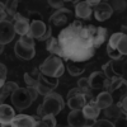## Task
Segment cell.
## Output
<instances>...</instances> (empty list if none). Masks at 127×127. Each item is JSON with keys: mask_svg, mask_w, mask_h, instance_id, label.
Segmentation results:
<instances>
[{"mask_svg": "<svg viewBox=\"0 0 127 127\" xmlns=\"http://www.w3.org/2000/svg\"><path fill=\"white\" fill-rule=\"evenodd\" d=\"M65 108V102L62 97L57 93H51L46 95L42 104L37 108V116L45 117V116H56Z\"/></svg>", "mask_w": 127, "mask_h": 127, "instance_id": "cell-1", "label": "cell"}, {"mask_svg": "<svg viewBox=\"0 0 127 127\" xmlns=\"http://www.w3.org/2000/svg\"><path fill=\"white\" fill-rule=\"evenodd\" d=\"M65 67L66 66H65V64H64L61 57L55 56V55H51V56H48L43 62L41 64L39 71H41V74H43V75L59 79L60 76L64 75V72H65Z\"/></svg>", "mask_w": 127, "mask_h": 127, "instance_id": "cell-2", "label": "cell"}, {"mask_svg": "<svg viewBox=\"0 0 127 127\" xmlns=\"http://www.w3.org/2000/svg\"><path fill=\"white\" fill-rule=\"evenodd\" d=\"M92 93H87L76 87L67 93V105L71 111H83L87 103L92 100Z\"/></svg>", "mask_w": 127, "mask_h": 127, "instance_id": "cell-3", "label": "cell"}, {"mask_svg": "<svg viewBox=\"0 0 127 127\" xmlns=\"http://www.w3.org/2000/svg\"><path fill=\"white\" fill-rule=\"evenodd\" d=\"M15 55L22 59V60H31L36 55V48H34V38L31 36H22L14 46Z\"/></svg>", "mask_w": 127, "mask_h": 127, "instance_id": "cell-4", "label": "cell"}, {"mask_svg": "<svg viewBox=\"0 0 127 127\" xmlns=\"http://www.w3.org/2000/svg\"><path fill=\"white\" fill-rule=\"evenodd\" d=\"M10 99H12L13 107H15L19 111L27 109L28 107H31V104L34 102L32 99V95H31L28 88H18L13 93L12 97H10Z\"/></svg>", "mask_w": 127, "mask_h": 127, "instance_id": "cell-5", "label": "cell"}, {"mask_svg": "<svg viewBox=\"0 0 127 127\" xmlns=\"http://www.w3.org/2000/svg\"><path fill=\"white\" fill-rule=\"evenodd\" d=\"M57 85H59V79H57V78H51V76L43 75V74H41V71H39V75H38V85H37V92H38V94L46 97V95L54 93V90L56 89Z\"/></svg>", "mask_w": 127, "mask_h": 127, "instance_id": "cell-6", "label": "cell"}, {"mask_svg": "<svg viewBox=\"0 0 127 127\" xmlns=\"http://www.w3.org/2000/svg\"><path fill=\"white\" fill-rule=\"evenodd\" d=\"M108 38V31L104 27H94L90 24V41L94 48L100 47Z\"/></svg>", "mask_w": 127, "mask_h": 127, "instance_id": "cell-7", "label": "cell"}, {"mask_svg": "<svg viewBox=\"0 0 127 127\" xmlns=\"http://www.w3.org/2000/svg\"><path fill=\"white\" fill-rule=\"evenodd\" d=\"M67 123L70 127H85V126H94L95 122L89 121L83 111H70L67 114Z\"/></svg>", "mask_w": 127, "mask_h": 127, "instance_id": "cell-8", "label": "cell"}, {"mask_svg": "<svg viewBox=\"0 0 127 127\" xmlns=\"http://www.w3.org/2000/svg\"><path fill=\"white\" fill-rule=\"evenodd\" d=\"M15 37V29L14 24L9 20H3L0 22V43L1 45H8L10 43Z\"/></svg>", "mask_w": 127, "mask_h": 127, "instance_id": "cell-9", "label": "cell"}, {"mask_svg": "<svg viewBox=\"0 0 127 127\" xmlns=\"http://www.w3.org/2000/svg\"><path fill=\"white\" fill-rule=\"evenodd\" d=\"M123 36L122 32H117V33H113L109 39H108V45H107V54L108 56L111 57L112 61H117V60H121L122 59V55L118 52L117 50V43L118 41L121 39V37Z\"/></svg>", "mask_w": 127, "mask_h": 127, "instance_id": "cell-10", "label": "cell"}, {"mask_svg": "<svg viewBox=\"0 0 127 127\" xmlns=\"http://www.w3.org/2000/svg\"><path fill=\"white\" fill-rule=\"evenodd\" d=\"M89 83L92 89H105L107 90L111 80L105 76L103 71H94L89 76Z\"/></svg>", "mask_w": 127, "mask_h": 127, "instance_id": "cell-11", "label": "cell"}, {"mask_svg": "<svg viewBox=\"0 0 127 127\" xmlns=\"http://www.w3.org/2000/svg\"><path fill=\"white\" fill-rule=\"evenodd\" d=\"M112 14H113V9L111 4L107 1H100L93 10V15L98 22H104V20L109 19Z\"/></svg>", "mask_w": 127, "mask_h": 127, "instance_id": "cell-12", "label": "cell"}, {"mask_svg": "<svg viewBox=\"0 0 127 127\" xmlns=\"http://www.w3.org/2000/svg\"><path fill=\"white\" fill-rule=\"evenodd\" d=\"M70 15H72L71 10L67 9V8H62V9L56 10V12L51 15L50 22L54 26H56V27H64V28H65V26L69 23Z\"/></svg>", "mask_w": 127, "mask_h": 127, "instance_id": "cell-13", "label": "cell"}, {"mask_svg": "<svg viewBox=\"0 0 127 127\" xmlns=\"http://www.w3.org/2000/svg\"><path fill=\"white\" fill-rule=\"evenodd\" d=\"M41 120L39 116H28V114H17L12 121L13 127H34L37 121Z\"/></svg>", "mask_w": 127, "mask_h": 127, "instance_id": "cell-14", "label": "cell"}, {"mask_svg": "<svg viewBox=\"0 0 127 127\" xmlns=\"http://www.w3.org/2000/svg\"><path fill=\"white\" fill-rule=\"evenodd\" d=\"M13 24H14V29H15V33L19 34L20 37L22 36H27L29 33V29H31V23H29V19L20 15L19 13L14 17L13 19Z\"/></svg>", "mask_w": 127, "mask_h": 127, "instance_id": "cell-15", "label": "cell"}, {"mask_svg": "<svg viewBox=\"0 0 127 127\" xmlns=\"http://www.w3.org/2000/svg\"><path fill=\"white\" fill-rule=\"evenodd\" d=\"M46 29H47V26L41 19H34L31 22V29H29L28 36H31L34 39H41L42 36L45 34Z\"/></svg>", "mask_w": 127, "mask_h": 127, "instance_id": "cell-16", "label": "cell"}, {"mask_svg": "<svg viewBox=\"0 0 127 127\" xmlns=\"http://www.w3.org/2000/svg\"><path fill=\"white\" fill-rule=\"evenodd\" d=\"M83 113H84V116H85L89 121H93V122L98 121L99 113H100V108L97 105V103H95V99H92L90 102L87 103V105L83 108Z\"/></svg>", "mask_w": 127, "mask_h": 127, "instance_id": "cell-17", "label": "cell"}, {"mask_svg": "<svg viewBox=\"0 0 127 127\" xmlns=\"http://www.w3.org/2000/svg\"><path fill=\"white\" fill-rule=\"evenodd\" d=\"M93 8L88 4V1H78L75 5V15L79 19H89L93 14Z\"/></svg>", "mask_w": 127, "mask_h": 127, "instance_id": "cell-18", "label": "cell"}, {"mask_svg": "<svg viewBox=\"0 0 127 127\" xmlns=\"http://www.w3.org/2000/svg\"><path fill=\"white\" fill-rule=\"evenodd\" d=\"M15 117L14 109L8 104H0V125H6L12 123V121Z\"/></svg>", "mask_w": 127, "mask_h": 127, "instance_id": "cell-19", "label": "cell"}, {"mask_svg": "<svg viewBox=\"0 0 127 127\" xmlns=\"http://www.w3.org/2000/svg\"><path fill=\"white\" fill-rule=\"evenodd\" d=\"M46 50L50 52L51 55H55V56H59L64 60V51H62V47L59 42V38L56 37H51L48 41H46Z\"/></svg>", "mask_w": 127, "mask_h": 127, "instance_id": "cell-20", "label": "cell"}, {"mask_svg": "<svg viewBox=\"0 0 127 127\" xmlns=\"http://www.w3.org/2000/svg\"><path fill=\"white\" fill-rule=\"evenodd\" d=\"M18 88H19V87L17 85V83H14V81H5L3 89L0 90V104H4L5 100H6L9 97H12L13 93H14Z\"/></svg>", "mask_w": 127, "mask_h": 127, "instance_id": "cell-21", "label": "cell"}, {"mask_svg": "<svg viewBox=\"0 0 127 127\" xmlns=\"http://www.w3.org/2000/svg\"><path fill=\"white\" fill-rule=\"evenodd\" d=\"M113 95L109 93V92H102L97 95V98H95V103H97V105L100 108V109H105L108 108L109 105L113 104Z\"/></svg>", "mask_w": 127, "mask_h": 127, "instance_id": "cell-22", "label": "cell"}, {"mask_svg": "<svg viewBox=\"0 0 127 127\" xmlns=\"http://www.w3.org/2000/svg\"><path fill=\"white\" fill-rule=\"evenodd\" d=\"M65 66L69 71V74L71 76H80L81 74L85 71V65L84 62H76V61H71V60H67Z\"/></svg>", "mask_w": 127, "mask_h": 127, "instance_id": "cell-23", "label": "cell"}, {"mask_svg": "<svg viewBox=\"0 0 127 127\" xmlns=\"http://www.w3.org/2000/svg\"><path fill=\"white\" fill-rule=\"evenodd\" d=\"M123 114V112H122V109L118 107V104H112V105H109L108 108H105L104 109V116L107 117V120H117V118H120L121 116Z\"/></svg>", "mask_w": 127, "mask_h": 127, "instance_id": "cell-24", "label": "cell"}, {"mask_svg": "<svg viewBox=\"0 0 127 127\" xmlns=\"http://www.w3.org/2000/svg\"><path fill=\"white\" fill-rule=\"evenodd\" d=\"M4 5H5V12L9 17V22L13 23V19L14 17L18 14L17 9H18V1L17 0H9V1H4Z\"/></svg>", "mask_w": 127, "mask_h": 127, "instance_id": "cell-25", "label": "cell"}, {"mask_svg": "<svg viewBox=\"0 0 127 127\" xmlns=\"http://www.w3.org/2000/svg\"><path fill=\"white\" fill-rule=\"evenodd\" d=\"M103 72L105 74V76H107L109 80H114V79L120 78V75H118V74L116 72V70H114L113 61H112V60L104 64V66H103Z\"/></svg>", "mask_w": 127, "mask_h": 127, "instance_id": "cell-26", "label": "cell"}, {"mask_svg": "<svg viewBox=\"0 0 127 127\" xmlns=\"http://www.w3.org/2000/svg\"><path fill=\"white\" fill-rule=\"evenodd\" d=\"M117 50L122 56H127V34H123L117 43Z\"/></svg>", "mask_w": 127, "mask_h": 127, "instance_id": "cell-27", "label": "cell"}, {"mask_svg": "<svg viewBox=\"0 0 127 127\" xmlns=\"http://www.w3.org/2000/svg\"><path fill=\"white\" fill-rule=\"evenodd\" d=\"M78 88H80L81 90L87 92V93H92V87L89 83V78H80L78 80Z\"/></svg>", "mask_w": 127, "mask_h": 127, "instance_id": "cell-28", "label": "cell"}, {"mask_svg": "<svg viewBox=\"0 0 127 127\" xmlns=\"http://www.w3.org/2000/svg\"><path fill=\"white\" fill-rule=\"evenodd\" d=\"M111 4V6H112V9L113 10H116V12H123V10L127 8V3L126 1H123V0H113L112 3H109Z\"/></svg>", "mask_w": 127, "mask_h": 127, "instance_id": "cell-29", "label": "cell"}, {"mask_svg": "<svg viewBox=\"0 0 127 127\" xmlns=\"http://www.w3.org/2000/svg\"><path fill=\"white\" fill-rule=\"evenodd\" d=\"M93 127H114V122L104 118V120H98L97 122L94 123Z\"/></svg>", "mask_w": 127, "mask_h": 127, "instance_id": "cell-30", "label": "cell"}, {"mask_svg": "<svg viewBox=\"0 0 127 127\" xmlns=\"http://www.w3.org/2000/svg\"><path fill=\"white\" fill-rule=\"evenodd\" d=\"M114 127H127V120H126V113H123L120 118L114 121Z\"/></svg>", "mask_w": 127, "mask_h": 127, "instance_id": "cell-31", "label": "cell"}, {"mask_svg": "<svg viewBox=\"0 0 127 127\" xmlns=\"http://www.w3.org/2000/svg\"><path fill=\"white\" fill-rule=\"evenodd\" d=\"M42 121L46 122L50 127H56V118H55V116H45V117H42Z\"/></svg>", "mask_w": 127, "mask_h": 127, "instance_id": "cell-32", "label": "cell"}, {"mask_svg": "<svg viewBox=\"0 0 127 127\" xmlns=\"http://www.w3.org/2000/svg\"><path fill=\"white\" fill-rule=\"evenodd\" d=\"M3 20H9V17L5 12L4 1H0V22H3Z\"/></svg>", "mask_w": 127, "mask_h": 127, "instance_id": "cell-33", "label": "cell"}, {"mask_svg": "<svg viewBox=\"0 0 127 127\" xmlns=\"http://www.w3.org/2000/svg\"><path fill=\"white\" fill-rule=\"evenodd\" d=\"M64 4H65V1H55V0H48V5L52 6V8H56L57 10L59 9H62V8H65L64 6Z\"/></svg>", "mask_w": 127, "mask_h": 127, "instance_id": "cell-34", "label": "cell"}, {"mask_svg": "<svg viewBox=\"0 0 127 127\" xmlns=\"http://www.w3.org/2000/svg\"><path fill=\"white\" fill-rule=\"evenodd\" d=\"M117 104H118V107L122 109L123 113H127V95H126V97H123L121 100H118Z\"/></svg>", "mask_w": 127, "mask_h": 127, "instance_id": "cell-35", "label": "cell"}, {"mask_svg": "<svg viewBox=\"0 0 127 127\" xmlns=\"http://www.w3.org/2000/svg\"><path fill=\"white\" fill-rule=\"evenodd\" d=\"M52 37V28H51V26H47V29H46V32H45V34L42 36V38L39 39V41H48L50 38Z\"/></svg>", "mask_w": 127, "mask_h": 127, "instance_id": "cell-36", "label": "cell"}, {"mask_svg": "<svg viewBox=\"0 0 127 127\" xmlns=\"http://www.w3.org/2000/svg\"><path fill=\"white\" fill-rule=\"evenodd\" d=\"M6 74H8L6 66L0 62V80H6Z\"/></svg>", "mask_w": 127, "mask_h": 127, "instance_id": "cell-37", "label": "cell"}, {"mask_svg": "<svg viewBox=\"0 0 127 127\" xmlns=\"http://www.w3.org/2000/svg\"><path fill=\"white\" fill-rule=\"evenodd\" d=\"M34 127H50V126H48L46 122L42 121V118H41V120H38V121H37V123H36V126H34Z\"/></svg>", "mask_w": 127, "mask_h": 127, "instance_id": "cell-38", "label": "cell"}, {"mask_svg": "<svg viewBox=\"0 0 127 127\" xmlns=\"http://www.w3.org/2000/svg\"><path fill=\"white\" fill-rule=\"evenodd\" d=\"M87 1H88V4L92 6V8H95V6H97L100 1H99V0H87Z\"/></svg>", "mask_w": 127, "mask_h": 127, "instance_id": "cell-39", "label": "cell"}, {"mask_svg": "<svg viewBox=\"0 0 127 127\" xmlns=\"http://www.w3.org/2000/svg\"><path fill=\"white\" fill-rule=\"evenodd\" d=\"M4 84H5V80H0V90L3 89V87H4Z\"/></svg>", "mask_w": 127, "mask_h": 127, "instance_id": "cell-40", "label": "cell"}, {"mask_svg": "<svg viewBox=\"0 0 127 127\" xmlns=\"http://www.w3.org/2000/svg\"><path fill=\"white\" fill-rule=\"evenodd\" d=\"M3 51H4V45H1V43H0V55L3 54Z\"/></svg>", "mask_w": 127, "mask_h": 127, "instance_id": "cell-41", "label": "cell"}, {"mask_svg": "<svg viewBox=\"0 0 127 127\" xmlns=\"http://www.w3.org/2000/svg\"><path fill=\"white\" fill-rule=\"evenodd\" d=\"M0 127H13V126H12V123H6V125H1Z\"/></svg>", "mask_w": 127, "mask_h": 127, "instance_id": "cell-42", "label": "cell"}, {"mask_svg": "<svg viewBox=\"0 0 127 127\" xmlns=\"http://www.w3.org/2000/svg\"><path fill=\"white\" fill-rule=\"evenodd\" d=\"M56 127H65V126H56Z\"/></svg>", "mask_w": 127, "mask_h": 127, "instance_id": "cell-43", "label": "cell"}, {"mask_svg": "<svg viewBox=\"0 0 127 127\" xmlns=\"http://www.w3.org/2000/svg\"><path fill=\"white\" fill-rule=\"evenodd\" d=\"M85 127H93V126H85Z\"/></svg>", "mask_w": 127, "mask_h": 127, "instance_id": "cell-44", "label": "cell"}, {"mask_svg": "<svg viewBox=\"0 0 127 127\" xmlns=\"http://www.w3.org/2000/svg\"><path fill=\"white\" fill-rule=\"evenodd\" d=\"M126 120H127V113H126Z\"/></svg>", "mask_w": 127, "mask_h": 127, "instance_id": "cell-45", "label": "cell"}]
</instances>
